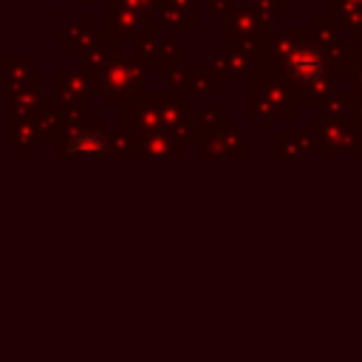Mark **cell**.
I'll use <instances>...</instances> for the list:
<instances>
[{"mask_svg": "<svg viewBox=\"0 0 362 362\" xmlns=\"http://www.w3.org/2000/svg\"><path fill=\"white\" fill-rule=\"evenodd\" d=\"M291 74H297L300 79H317L322 74V59L317 51H297L291 57Z\"/></svg>", "mask_w": 362, "mask_h": 362, "instance_id": "1", "label": "cell"}, {"mask_svg": "<svg viewBox=\"0 0 362 362\" xmlns=\"http://www.w3.org/2000/svg\"><path fill=\"white\" fill-rule=\"evenodd\" d=\"M76 150H102V141L99 139H82V141H76Z\"/></svg>", "mask_w": 362, "mask_h": 362, "instance_id": "2", "label": "cell"}]
</instances>
